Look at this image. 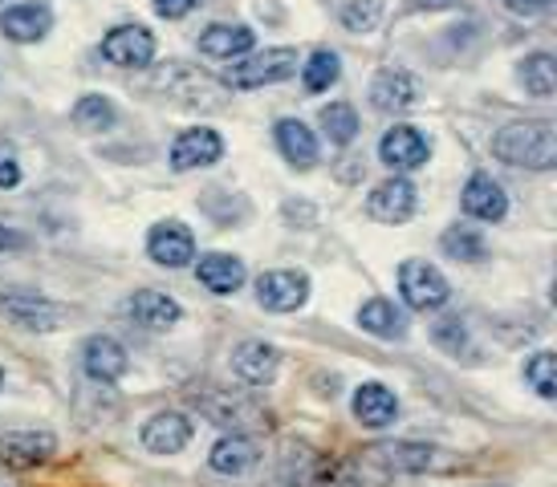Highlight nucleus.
Returning <instances> with one entry per match:
<instances>
[{
	"label": "nucleus",
	"instance_id": "obj_37",
	"mask_svg": "<svg viewBox=\"0 0 557 487\" xmlns=\"http://www.w3.org/2000/svg\"><path fill=\"white\" fill-rule=\"evenodd\" d=\"M16 183H21V163L13 151L0 147V187H16Z\"/></svg>",
	"mask_w": 557,
	"mask_h": 487
},
{
	"label": "nucleus",
	"instance_id": "obj_30",
	"mask_svg": "<svg viewBox=\"0 0 557 487\" xmlns=\"http://www.w3.org/2000/svg\"><path fill=\"white\" fill-rule=\"evenodd\" d=\"M301 77H306V90L310 93L330 90V86L342 77V58L334 53V49H318V53L301 65Z\"/></svg>",
	"mask_w": 557,
	"mask_h": 487
},
{
	"label": "nucleus",
	"instance_id": "obj_32",
	"mask_svg": "<svg viewBox=\"0 0 557 487\" xmlns=\"http://www.w3.org/2000/svg\"><path fill=\"white\" fill-rule=\"evenodd\" d=\"M525 382L537 390L542 398H557V358L549 350L533 353L525 362Z\"/></svg>",
	"mask_w": 557,
	"mask_h": 487
},
{
	"label": "nucleus",
	"instance_id": "obj_22",
	"mask_svg": "<svg viewBox=\"0 0 557 487\" xmlns=\"http://www.w3.org/2000/svg\"><path fill=\"white\" fill-rule=\"evenodd\" d=\"M465 212L472 220L496 224V220H505V212H509V196H505V187L493 175H472L465 187Z\"/></svg>",
	"mask_w": 557,
	"mask_h": 487
},
{
	"label": "nucleus",
	"instance_id": "obj_9",
	"mask_svg": "<svg viewBox=\"0 0 557 487\" xmlns=\"http://www.w3.org/2000/svg\"><path fill=\"white\" fill-rule=\"evenodd\" d=\"M102 58L119 70H143L156 58V37L143 29V25H119L102 37Z\"/></svg>",
	"mask_w": 557,
	"mask_h": 487
},
{
	"label": "nucleus",
	"instance_id": "obj_40",
	"mask_svg": "<svg viewBox=\"0 0 557 487\" xmlns=\"http://www.w3.org/2000/svg\"><path fill=\"white\" fill-rule=\"evenodd\" d=\"M0 487H13V479H9L4 472H0Z\"/></svg>",
	"mask_w": 557,
	"mask_h": 487
},
{
	"label": "nucleus",
	"instance_id": "obj_31",
	"mask_svg": "<svg viewBox=\"0 0 557 487\" xmlns=\"http://www.w3.org/2000/svg\"><path fill=\"white\" fill-rule=\"evenodd\" d=\"M322 130H325V138H330L334 147H346V142H355V135H358L355 107H346V102H334V107H325L322 110Z\"/></svg>",
	"mask_w": 557,
	"mask_h": 487
},
{
	"label": "nucleus",
	"instance_id": "obj_2",
	"mask_svg": "<svg viewBox=\"0 0 557 487\" xmlns=\"http://www.w3.org/2000/svg\"><path fill=\"white\" fill-rule=\"evenodd\" d=\"M493 154L509 167L549 171L557 163L554 122H512L493 138Z\"/></svg>",
	"mask_w": 557,
	"mask_h": 487
},
{
	"label": "nucleus",
	"instance_id": "obj_39",
	"mask_svg": "<svg viewBox=\"0 0 557 487\" xmlns=\"http://www.w3.org/2000/svg\"><path fill=\"white\" fill-rule=\"evenodd\" d=\"M13 244H16V236L4 228V224H0V252H4V248H13Z\"/></svg>",
	"mask_w": 557,
	"mask_h": 487
},
{
	"label": "nucleus",
	"instance_id": "obj_34",
	"mask_svg": "<svg viewBox=\"0 0 557 487\" xmlns=\"http://www.w3.org/2000/svg\"><path fill=\"white\" fill-rule=\"evenodd\" d=\"M379 16H383V0H346L342 25H346L350 33H367L379 25Z\"/></svg>",
	"mask_w": 557,
	"mask_h": 487
},
{
	"label": "nucleus",
	"instance_id": "obj_23",
	"mask_svg": "<svg viewBox=\"0 0 557 487\" xmlns=\"http://www.w3.org/2000/svg\"><path fill=\"white\" fill-rule=\"evenodd\" d=\"M252 41H257V33L248 29V25H208L200 33V53L216 61H233L240 53H248Z\"/></svg>",
	"mask_w": 557,
	"mask_h": 487
},
{
	"label": "nucleus",
	"instance_id": "obj_41",
	"mask_svg": "<svg viewBox=\"0 0 557 487\" xmlns=\"http://www.w3.org/2000/svg\"><path fill=\"white\" fill-rule=\"evenodd\" d=\"M0 390H4V370H0Z\"/></svg>",
	"mask_w": 557,
	"mask_h": 487
},
{
	"label": "nucleus",
	"instance_id": "obj_6",
	"mask_svg": "<svg viewBox=\"0 0 557 487\" xmlns=\"http://www.w3.org/2000/svg\"><path fill=\"white\" fill-rule=\"evenodd\" d=\"M0 313L21 329H29V334H49L65 321L62 304L37 297V292H0Z\"/></svg>",
	"mask_w": 557,
	"mask_h": 487
},
{
	"label": "nucleus",
	"instance_id": "obj_16",
	"mask_svg": "<svg viewBox=\"0 0 557 487\" xmlns=\"http://www.w3.org/2000/svg\"><path fill=\"white\" fill-rule=\"evenodd\" d=\"M147 252H151V260L163 264V269H184L187 260L196 257V236H191L180 220H168V224L151 228V236H147Z\"/></svg>",
	"mask_w": 557,
	"mask_h": 487
},
{
	"label": "nucleus",
	"instance_id": "obj_10",
	"mask_svg": "<svg viewBox=\"0 0 557 487\" xmlns=\"http://www.w3.org/2000/svg\"><path fill=\"white\" fill-rule=\"evenodd\" d=\"M196 407H200L208 419L216 426H224V430H233V435H240L245 426H261L264 423V411L252 402V398L245 395H233V390H216V395L208 398H196Z\"/></svg>",
	"mask_w": 557,
	"mask_h": 487
},
{
	"label": "nucleus",
	"instance_id": "obj_21",
	"mask_svg": "<svg viewBox=\"0 0 557 487\" xmlns=\"http://www.w3.org/2000/svg\"><path fill=\"white\" fill-rule=\"evenodd\" d=\"M126 313L139 321L143 329H171L175 321L184 317L180 301H171L168 292H156V289L131 292V297H126Z\"/></svg>",
	"mask_w": 557,
	"mask_h": 487
},
{
	"label": "nucleus",
	"instance_id": "obj_14",
	"mask_svg": "<svg viewBox=\"0 0 557 487\" xmlns=\"http://www.w3.org/2000/svg\"><path fill=\"white\" fill-rule=\"evenodd\" d=\"M379 154L391 171H416L432 159V142H428V135H419L416 126H395L383 135Z\"/></svg>",
	"mask_w": 557,
	"mask_h": 487
},
{
	"label": "nucleus",
	"instance_id": "obj_13",
	"mask_svg": "<svg viewBox=\"0 0 557 487\" xmlns=\"http://www.w3.org/2000/svg\"><path fill=\"white\" fill-rule=\"evenodd\" d=\"M411 212H416V187L403 175L379 183L367 196V215L379 220V224H403V220H411Z\"/></svg>",
	"mask_w": 557,
	"mask_h": 487
},
{
	"label": "nucleus",
	"instance_id": "obj_1",
	"mask_svg": "<svg viewBox=\"0 0 557 487\" xmlns=\"http://www.w3.org/2000/svg\"><path fill=\"white\" fill-rule=\"evenodd\" d=\"M460 467V459L435 447V442H374L358 459V472H379V475H448Z\"/></svg>",
	"mask_w": 557,
	"mask_h": 487
},
{
	"label": "nucleus",
	"instance_id": "obj_25",
	"mask_svg": "<svg viewBox=\"0 0 557 487\" xmlns=\"http://www.w3.org/2000/svg\"><path fill=\"white\" fill-rule=\"evenodd\" d=\"M358 325L367 329L371 337H383V341H399L407 334V317H403V309L387 297H374L358 309Z\"/></svg>",
	"mask_w": 557,
	"mask_h": 487
},
{
	"label": "nucleus",
	"instance_id": "obj_12",
	"mask_svg": "<svg viewBox=\"0 0 557 487\" xmlns=\"http://www.w3.org/2000/svg\"><path fill=\"white\" fill-rule=\"evenodd\" d=\"M191 419L180 411H159L143 423V447L151 455H180L187 442H191Z\"/></svg>",
	"mask_w": 557,
	"mask_h": 487
},
{
	"label": "nucleus",
	"instance_id": "obj_15",
	"mask_svg": "<svg viewBox=\"0 0 557 487\" xmlns=\"http://www.w3.org/2000/svg\"><path fill=\"white\" fill-rule=\"evenodd\" d=\"M281 370V353L269 346V341H240L233 350V374L245 386H269V382L277 378Z\"/></svg>",
	"mask_w": 557,
	"mask_h": 487
},
{
	"label": "nucleus",
	"instance_id": "obj_17",
	"mask_svg": "<svg viewBox=\"0 0 557 487\" xmlns=\"http://www.w3.org/2000/svg\"><path fill=\"white\" fill-rule=\"evenodd\" d=\"M220 154H224V142H220L216 130H184V135L175 138V147H171V167L175 171H196V167H212L220 163Z\"/></svg>",
	"mask_w": 557,
	"mask_h": 487
},
{
	"label": "nucleus",
	"instance_id": "obj_8",
	"mask_svg": "<svg viewBox=\"0 0 557 487\" xmlns=\"http://www.w3.org/2000/svg\"><path fill=\"white\" fill-rule=\"evenodd\" d=\"M53 451H58L53 430H9V435H0V467H9V472L41 467Z\"/></svg>",
	"mask_w": 557,
	"mask_h": 487
},
{
	"label": "nucleus",
	"instance_id": "obj_26",
	"mask_svg": "<svg viewBox=\"0 0 557 487\" xmlns=\"http://www.w3.org/2000/svg\"><path fill=\"white\" fill-rule=\"evenodd\" d=\"M49 25H53V16H49L46 4H16V9L0 16V33L9 41H41Z\"/></svg>",
	"mask_w": 557,
	"mask_h": 487
},
{
	"label": "nucleus",
	"instance_id": "obj_11",
	"mask_svg": "<svg viewBox=\"0 0 557 487\" xmlns=\"http://www.w3.org/2000/svg\"><path fill=\"white\" fill-rule=\"evenodd\" d=\"M82 370H86L94 382L110 386V382H119L126 370H131V353H126V346L119 337L98 334L82 346Z\"/></svg>",
	"mask_w": 557,
	"mask_h": 487
},
{
	"label": "nucleus",
	"instance_id": "obj_36",
	"mask_svg": "<svg viewBox=\"0 0 557 487\" xmlns=\"http://www.w3.org/2000/svg\"><path fill=\"white\" fill-rule=\"evenodd\" d=\"M505 9L517 16H542L554 9V0H505Z\"/></svg>",
	"mask_w": 557,
	"mask_h": 487
},
{
	"label": "nucleus",
	"instance_id": "obj_29",
	"mask_svg": "<svg viewBox=\"0 0 557 487\" xmlns=\"http://www.w3.org/2000/svg\"><path fill=\"white\" fill-rule=\"evenodd\" d=\"M440 248H444L451 260H468V264H476V260L488 257V244H484V236H480L476 228H465V224H456V228L444 232Z\"/></svg>",
	"mask_w": 557,
	"mask_h": 487
},
{
	"label": "nucleus",
	"instance_id": "obj_38",
	"mask_svg": "<svg viewBox=\"0 0 557 487\" xmlns=\"http://www.w3.org/2000/svg\"><path fill=\"white\" fill-rule=\"evenodd\" d=\"M196 4H200V0H156V13L168 16V21H180V16H187Z\"/></svg>",
	"mask_w": 557,
	"mask_h": 487
},
{
	"label": "nucleus",
	"instance_id": "obj_7",
	"mask_svg": "<svg viewBox=\"0 0 557 487\" xmlns=\"http://www.w3.org/2000/svg\"><path fill=\"white\" fill-rule=\"evenodd\" d=\"M310 297V276L297 269H273V273L257 276V301L269 313H294Z\"/></svg>",
	"mask_w": 557,
	"mask_h": 487
},
{
	"label": "nucleus",
	"instance_id": "obj_28",
	"mask_svg": "<svg viewBox=\"0 0 557 487\" xmlns=\"http://www.w3.org/2000/svg\"><path fill=\"white\" fill-rule=\"evenodd\" d=\"M521 86H525L533 98H554L557 90V65L549 53H533V58L521 61Z\"/></svg>",
	"mask_w": 557,
	"mask_h": 487
},
{
	"label": "nucleus",
	"instance_id": "obj_20",
	"mask_svg": "<svg viewBox=\"0 0 557 487\" xmlns=\"http://www.w3.org/2000/svg\"><path fill=\"white\" fill-rule=\"evenodd\" d=\"M419 93H423V86H419L416 74H407V70H383V74L374 77V86H371V102L379 110L395 114V110L416 107Z\"/></svg>",
	"mask_w": 557,
	"mask_h": 487
},
{
	"label": "nucleus",
	"instance_id": "obj_3",
	"mask_svg": "<svg viewBox=\"0 0 557 487\" xmlns=\"http://www.w3.org/2000/svg\"><path fill=\"white\" fill-rule=\"evenodd\" d=\"M156 90H163L171 102H180L187 110H220L224 107V93H220L216 82H208L203 74L187 70V65H168L163 74L156 77Z\"/></svg>",
	"mask_w": 557,
	"mask_h": 487
},
{
	"label": "nucleus",
	"instance_id": "obj_27",
	"mask_svg": "<svg viewBox=\"0 0 557 487\" xmlns=\"http://www.w3.org/2000/svg\"><path fill=\"white\" fill-rule=\"evenodd\" d=\"M277 147H281V154L301 171H310L313 163H318V138H313V130L306 126V122L281 118L277 122Z\"/></svg>",
	"mask_w": 557,
	"mask_h": 487
},
{
	"label": "nucleus",
	"instance_id": "obj_24",
	"mask_svg": "<svg viewBox=\"0 0 557 487\" xmlns=\"http://www.w3.org/2000/svg\"><path fill=\"white\" fill-rule=\"evenodd\" d=\"M196 276H200V285L208 292L233 297V292L245 285V264H240L236 257H224V252H208V257H200Z\"/></svg>",
	"mask_w": 557,
	"mask_h": 487
},
{
	"label": "nucleus",
	"instance_id": "obj_5",
	"mask_svg": "<svg viewBox=\"0 0 557 487\" xmlns=\"http://www.w3.org/2000/svg\"><path fill=\"white\" fill-rule=\"evenodd\" d=\"M399 292H403V301L411 304V309H419V313L444 309L448 297H451L444 273H440L435 264H428V260H407V264H403L399 269Z\"/></svg>",
	"mask_w": 557,
	"mask_h": 487
},
{
	"label": "nucleus",
	"instance_id": "obj_18",
	"mask_svg": "<svg viewBox=\"0 0 557 487\" xmlns=\"http://www.w3.org/2000/svg\"><path fill=\"white\" fill-rule=\"evenodd\" d=\"M355 419L371 430H387L395 419H399V398L391 395L383 382H362L355 390Z\"/></svg>",
	"mask_w": 557,
	"mask_h": 487
},
{
	"label": "nucleus",
	"instance_id": "obj_4",
	"mask_svg": "<svg viewBox=\"0 0 557 487\" xmlns=\"http://www.w3.org/2000/svg\"><path fill=\"white\" fill-rule=\"evenodd\" d=\"M297 74V49H264L257 58L236 61L228 70V86L233 90H261V86H273V82H285V77Z\"/></svg>",
	"mask_w": 557,
	"mask_h": 487
},
{
	"label": "nucleus",
	"instance_id": "obj_33",
	"mask_svg": "<svg viewBox=\"0 0 557 487\" xmlns=\"http://www.w3.org/2000/svg\"><path fill=\"white\" fill-rule=\"evenodd\" d=\"M74 122H78L82 130H107L110 122H114L110 98H102V93H86L78 107H74Z\"/></svg>",
	"mask_w": 557,
	"mask_h": 487
},
{
	"label": "nucleus",
	"instance_id": "obj_35",
	"mask_svg": "<svg viewBox=\"0 0 557 487\" xmlns=\"http://www.w3.org/2000/svg\"><path fill=\"white\" fill-rule=\"evenodd\" d=\"M432 341L440 346V350H448V353H465V350H468V329H465V321H460V317L435 321V325H432Z\"/></svg>",
	"mask_w": 557,
	"mask_h": 487
},
{
	"label": "nucleus",
	"instance_id": "obj_19",
	"mask_svg": "<svg viewBox=\"0 0 557 487\" xmlns=\"http://www.w3.org/2000/svg\"><path fill=\"white\" fill-rule=\"evenodd\" d=\"M257 459H261V447L248 439V435H220L216 447L208 451V467L216 475H245L257 467Z\"/></svg>",
	"mask_w": 557,
	"mask_h": 487
}]
</instances>
